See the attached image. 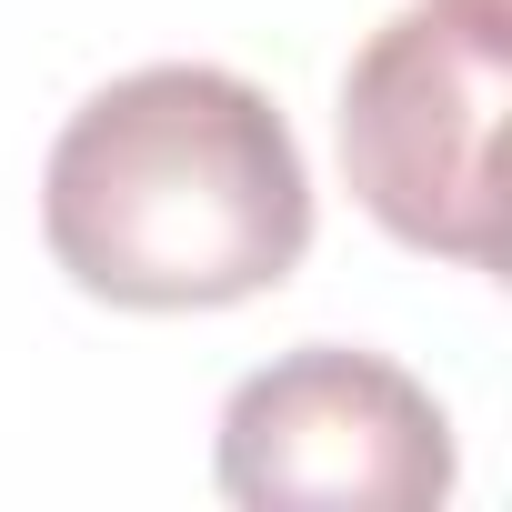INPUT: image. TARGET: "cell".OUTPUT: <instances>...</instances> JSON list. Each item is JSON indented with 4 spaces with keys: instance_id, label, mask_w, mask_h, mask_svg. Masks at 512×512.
Wrapping results in <instances>:
<instances>
[{
    "instance_id": "obj_2",
    "label": "cell",
    "mask_w": 512,
    "mask_h": 512,
    "mask_svg": "<svg viewBox=\"0 0 512 512\" xmlns=\"http://www.w3.org/2000/svg\"><path fill=\"white\" fill-rule=\"evenodd\" d=\"M502 0H422L382 21L342 71V171L362 211L432 251L492 272L502 262Z\"/></svg>"
},
{
    "instance_id": "obj_1",
    "label": "cell",
    "mask_w": 512,
    "mask_h": 512,
    "mask_svg": "<svg viewBox=\"0 0 512 512\" xmlns=\"http://www.w3.org/2000/svg\"><path fill=\"white\" fill-rule=\"evenodd\" d=\"M41 231L91 302L231 312L302 272L312 171L262 81L221 61H151L61 121Z\"/></svg>"
},
{
    "instance_id": "obj_3",
    "label": "cell",
    "mask_w": 512,
    "mask_h": 512,
    "mask_svg": "<svg viewBox=\"0 0 512 512\" xmlns=\"http://www.w3.org/2000/svg\"><path fill=\"white\" fill-rule=\"evenodd\" d=\"M221 492L251 512L292 502L422 512L452 492V422L402 362L352 342H302L221 402Z\"/></svg>"
}]
</instances>
